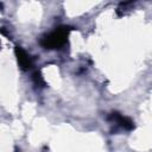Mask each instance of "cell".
Masks as SVG:
<instances>
[{
    "label": "cell",
    "mask_w": 152,
    "mask_h": 152,
    "mask_svg": "<svg viewBox=\"0 0 152 152\" xmlns=\"http://www.w3.org/2000/svg\"><path fill=\"white\" fill-rule=\"evenodd\" d=\"M70 31H71V27H69V26L56 27L50 33L43 36L39 43L44 49H49V50L61 49L66 44Z\"/></svg>",
    "instance_id": "obj_1"
},
{
    "label": "cell",
    "mask_w": 152,
    "mask_h": 152,
    "mask_svg": "<svg viewBox=\"0 0 152 152\" xmlns=\"http://www.w3.org/2000/svg\"><path fill=\"white\" fill-rule=\"evenodd\" d=\"M107 120H108L110 124L118 126L119 128H121V129H124V131H132V129H134V122H133L129 118L124 116L122 114H120V113H118V112H112V113L108 115Z\"/></svg>",
    "instance_id": "obj_2"
},
{
    "label": "cell",
    "mask_w": 152,
    "mask_h": 152,
    "mask_svg": "<svg viewBox=\"0 0 152 152\" xmlns=\"http://www.w3.org/2000/svg\"><path fill=\"white\" fill-rule=\"evenodd\" d=\"M14 53H15L18 64H19V66H20L23 70H30V69L32 68V65H33L32 58H31V56H30L23 48L15 46Z\"/></svg>",
    "instance_id": "obj_3"
},
{
    "label": "cell",
    "mask_w": 152,
    "mask_h": 152,
    "mask_svg": "<svg viewBox=\"0 0 152 152\" xmlns=\"http://www.w3.org/2000/svg\"><path fill=\"white\" fill-rule=\"evenodd\" d=\"M32 78H33V82H34V84H36V86H39V87H44V86H45V82H44L43 76H42V74H40V72L34 71V72H33Z\"/></svg>",
    "instance_id": "obj_4"
}]
</instances>
